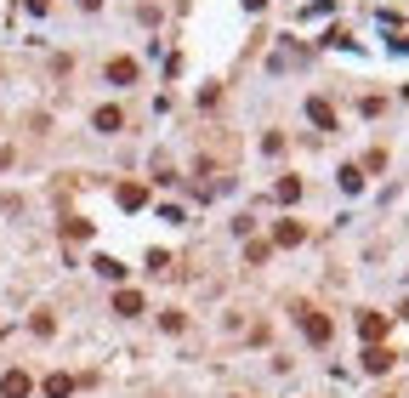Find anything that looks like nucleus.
<instances>
[{
    "mask_svg": "<svg viewBox=\"0 0 409 398\" xmlns=\"http://www.w3.org/2000/svg\"><path fill=\"white\" fill-rule=\"evenodd\" d=\"M23 6H29V12H46V6H52V0H23Z\"/></svg>",
    "mask_w": 409,
    "mask_h": 398,
    "instance_id": "nucleus-17",
    "label": "nucleus"
},
{
    "mask_svg": "<svg viewBox=\"0 0 409 398\" xmlns=\"http://www.w3.org/2000/svg\"><path fill=\"white\" fill-rule=\"evenodd\" d=\"M307 120H313L318 131H336V108H330V97H313V103H307Z\"/></svg>",
    "mask_w": 409,
    "mask_h": 398,
    "instance_id": "nucleus-3",
    "label": "nucleus"
},
{
    "mask_svg": "<svg viewBox=\"0 0 409 398\" xmlns=\"http://www.w3.org/2000/svg\"><path fill=\"white\" fill-rule=\"evenodd\" d=\"M302 239H307L302 222H278V228H273V245H302Z\"/></svg>",
    "mask_w": 409,
    "mask_h": 398,
    "instance_id": "nucleus-9",
    "label": "nucleus"
},
{
    "mask_svg": "<svg viewBox=\"0 0 409 398\" xmlns=\"http://www.w3.org/2000/svg\"><path fill=\"white\" fill-rule=\"evenodd\" d=\"M148 205V188L142 183H119V211H142Z\"/></svg>",
    "mask_w": 409,
    "mask_h": 398,
    "instance_id": "nucleus-6",
    "label": "nucleus"
},
{
    "mask_svg": "<svg viewBox=\"0 0 409 398\" xmlns=\"http://www.w3.org/2000/svg\"><path fill=\"white\" fill-rule=\"evenodd\" d=\"M91 268H97L103 279H114V285H119V279H126V262H119V256H97V262H91Z\"/></svg>",
    "mask_w": 409,
    "mask_h": 398,
    "instance_id": "nucleus-10",
    "label": "nucleus"
},
{
    "mask_svg": "<svg viewBox=\"0 0 409 398\" xmlns=\"http://www.w3.org/2000/svg\"><path fill=\"white\" fill-rule=\"evenodd\" d=\"M159 325H165V330H171V336H177V330H188V319H182V313H177V307H171V313H159Z\"/></svg>",
    "mask_w": 409,
    "mask_h": 398,
    "instance_id": "nucleus-16",
    "label": "nucleus"
},
{
    "mask_svg": "<svg viewBox=\"0 0 409 398\" xmlns=\"http://www.w3.org/2000/svg\"><path fill=\"white\" fill-rule=\"evenodd\" d=\"M114 313H119V319H137V313H142V296H137V290H119V296H114Z\"/></svg>",
    "mask_w": 409,
    "mask_h": 398,
    "instance_id": "nucleus-7",
    "label": "nucleus"
},
{
    "mask_svg": "<svg viewBox=\"0 0 409 398\" xmlns=\"http://www.w3.org/2000/svg\"><path fill=\"white\" fill-rule=\"evenodd\" d=\"M262 6H267V0H244V12H262Z\"/></svg>",
    "mask_w": 409,
    "mask_h": 398,
    "instance_id": "nucleus-18",
    "label": "nucleus"
},
{
    "mask_svg": "<svg viewBox=\"0 0 409 398\" xmlns=\"http://www.w3.org/2000/svg\"><path fill=\"white\" fill-rule=\"evenodd\" d=\"M392 364H398V359H392L387 347H364V370H370V376H387Z\"/></svg>",
    "mask_w": 409,
    "mask_h": 398,
    "instance_id": "nucleus-5",
    "label": "nucleus"
},
{
    "mask_svg": "<svg viewBox=\"0 0 409 398\" xmlns=\"http://www.w3.org/2000/svg\"><path fill=\"white\" fill-rule=\"evenodd\" d=\"M398 319H409V301H403V313H398Z\"/></svg>",
    "mask_w": 409,
    "mask_h": 398,
    "instance_id": "nucleus-20",
    "label": "nucleus"
},
{
    "mask_svg": "<svg viewBox=\"0 0 409 398\" xmlns=\"http://www.w3.org/2000/svg\"><path fill=\"white\" fill-rule=\"evenodd\" d=\"M278 199H284V205L302 199V183H296V176H284V183H278Z\"/></svg>",
    "mask_w": 409,
    "mask_h": 398,
    "instance_id": "nucleus-13",
    "label": "nucleus"
},
{
    "mask_svg": "<svg viewBox=\"0 0 409 398\" xmlns=\"http://www.w3.org/2000/svg\"><path fill=\"white\" fill-rule=\"evenodd\" d=\"M296 319H302V336H307L313 347H324V341H330V336H336V325H330V319H324V313H313V307H302V313H296Z\"/></svg>",
    "mask_w": 409,
    "mask_h": 398,
    "instance_id": "nucleus-1",
    "label": "nucleus"
},
{
    "mask_svg": "<svg viewBox=\"0 0 409 398\" xmlns=\"http://www.w3.org/2000/svg\"><path fill=\"white\" fill-rule=\"evenodd\" d=\"M80 6H86V12H97V6H103V0H80Z\"/></svg>",
    "mask_w": 409,
    "mask_h": 398,
    "instance_id": "nucleus-19",
    "label": "nucleus"
},
{
    "mask_svg": "<svg viewBox=\"0 0 409 398\" xmlns=\"http://www.w3.org/2000/svg\"><path fill=\"white\" fill-rule=\"evenodd\" d=\"M34 392V381L23 376V370H6V376H0V398H29Z\"/></svg>",
    "mask_w": 409,
    "mask_h": 398,
    "instance_id": "nucleus-2",
    "label": "nucleus"
},
{
    "mask_svg": "<svg viewBox=\"0 0 409 398\" xmlns=\"http://www.w3.org/2000/svg\"><path fill=\"white\" fill-rule=\"evenodd\" d=\"M74 392V376H46V398H68Z\"/></svg>",
    "mask_w": 409,
    "mask_h": 398,
    "instance_id": "nucleus-12",
    "label": "nucleus"
},
{
    "mask_svg": "<svg viewBox=\"0 0 409 398\" xmlns=\"http://www.w3.org/2000/svg\"><path fill=\"white\" fill-rule=\"evenodd\" d=\"M358 336H364V347H375V341L387 336V319H381V313H358Z\"/></svg>",
    "mask_w": 409,
    "mask_h": 398,
    "instance_id": "nucleus-4",
    "label": "nucleus"
},
{
    "mask_svg": "<svg viewBox=\"0 0 409 398\" xmlns=\"http://www.w3.org/2000/svg\"><path fill=\"white\" fill-rule=\"evenodd\" d=\"M63 234L68 239H91V222H80V216H74V222H63Z\"/></svg>",
    "mask_w": 409,
    "mask_h": 398,
    "instance_id": "nucleus-15",
    "label": "nucleus"
},
{
    "mask_svg": "<svg viewBox=\"0 0 409 398\" xmlns=\"http://www.w3.org/2000/svg\"><path fill=\"white\" fill-rule=\"evenodd\" d=\"M341 188H347V194H358V188H364V171H358V165H347V171H341Z\"/></svg>",
    "mask_w": 409,
    "mask_h": 398,
    "instance_id": "nucleus-14",
    "label": "nucleus"
},
{
    "mask_svg": "<svg viewBox=\"0 0 409 398\" xmlns=\"http://www.w3.org/2000/svg\"><path fill=\"white\" fill-rule=\"evenodd\" d=\"M108 80H114V85H131V80H137V63H131V57H114V63H108Z\"/></svg>",
    "mask_w": 409,
    "mask_h": 398,
    "instance_id": "nucleus-8",
    "label": "nucleus"
},
{
    "mask_svg": "<svg viewBox=\"0 0 409 398\" xmlns=\"http://www.w3.org/2000/svg\"><path fill=\"white\" fill-rule=\"evenodd\" d=\"M91 125H97V131H119V125H126V114H119V108H97Z\"/></svg>",
    "mask_w": 409,
    "mask_h": 398,
    "instance_id": "nucleus-11",
    "label": "nucleus"
}]
</instances>
